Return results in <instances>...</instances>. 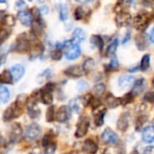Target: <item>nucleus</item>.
I'll return each mask as SVG.
<instances>
[{
  "instance_id": "1",
  "label": "nucleus",
  "mask_w": 154,
  "mask_h": 154,
  "mask_svg": "<svg viewBox=\"0 0 154 154\" xmlns=\"http://www.w3.org/2000/svg\"><path fill=\"white\" fill-rule=\"evenodd\" d=\"M132 23H133L134 27L137 31H139L141 32H143L148 28V26L150 25L151 18L149 16V14H147L145 12H141V13L137 14L133 18Z\"/></svg>"
},
{
  "instance_id": "2",
  "label": "nucleus",
  "mask_w": 154,
  "mask_h": 154,
  "mask_svg": "<svg viewBox=\"0 0 154 154\" xmlns=\"http://www.w3.org/2000/svg\"><path fill=\"white\" fill-rule=\"evenodd\" d=\"M91 99V96H86L83 97H76L70 100L69 102V108L70 110L74 111L76 114H80L84 108V106L89 104Z\"/></svg>"
},
{
  "instance_id": "3",
  "label": "nucleus",
  "mask_w": 154,
  "mask_h": 154,
  "mask_svg": "<svg viewBox=\"0 0 154 154\" xmlns=\"http://www.w3.org/2000/svg\"><path fill=\"white\" fill-rule=\"evenodd\" d=\"M23 113L22 111V106L20 104H18V102L13 103L11 106H9L8 108H6V110L4 113V120L5 121H10L13 120L14 118L18 117L19 116H21Z\"/></svg>"
},
{
  "instance_id": "4",
  "label": "nucleus",
  "mask_w": 154,
  "mask_h": 154,
  "mask_svg": "<svg viewBox=\"0 0 154 154\" xmlns=\"http://www.w3.org/2000/svg\"><path fill=\"white\" fill-rule=\"evenodd\" d=\"M101 139L104 143L110 144V145H116L120 142V139H119V136L117 135V134L115 133L110 128H106L104 130V132L102 133V135H101Z\"/></svg>"
},
{
  "instance_id": "5",
  "label": "nucleus",
  "mask_w": 154,
  "mask_h": 154,
  "mask_svg": "<svg viewBox=\"0 0 154 154\" xmlns=\"http://www.w3.org/2000/svg\"><path fill=\"white\" fill-rule=\"evenodd\" d=\"M115 20H116V23L118 27H126L132 23L133 17L130 13L123 10L121 12L116 13Z\"/></svg>"
},
{
  "instance_id": "6",
  "label": "nucleus",
  "mask_w": 154,
  "mask_h": 154,
  "mask_svg": "<svg viewBox=\"0 0 154 154\" xmlns=\"http://www.w3.org/2000/svg\"><path fill=\"white\" fill-rule=\"evenodd\" d=\"M14 50L19 52H25L30 50V40L26 33L20 34L14 44Z\"/></svg>"
},
{
  "instance_id": "7",
  "label": "nucleus",
  "mask_w": 154,
  "mask_h": 154,
  "mask_svg": "<svg viewBox=\"0 0 154 154\" xmlns=\"http://www.w3.org/2000/svg\"><path fill=\"white\" fill-rule=\"evenodd\" d=\"M89 119L86 116H83L79 119V123H78V125H77V130H76V133H75V135L76 137L78 138H82L84 137L88 131V128H89Z\"/></svg>"
},
{
  "instance_id": "8",
  "label": "nucleus",
  "mask_w": 154,
  "mask_h": 154,
  "mask_svg": "<svg viewBox=\"0 0 154 154\" xmlns=\"http://www.w3.org/2000/svg\"><path fill=\"white\" fill-rule=\"evenodd\" d=\"M41 127L37 125V124H32V125H28L26 128H25V131H24V138L27 139V140H35L37 139L40 134H41Z\"/></svg>"
},
{
  "instance_id": "9",
  "label": "nucleus",
  "mask_w": 154,
  "mask_h": 154,
  "mask_svg": "<svg viewBox=\"0 0 154 154\" xmlns=\"http://www.w3.org/2000/svg\"><path fill=\"white\" fill-rule=\"evenodd\" d=\"M54 88V84L52 83H48L42 89V101L43 102V104L45 105H51L52 103L53 100V97H52V90Z\"/></svg>"
},
{
  "instance_id": "10",
  "label": "nucleus",
  "mask_w": 154,
  "mask_h": 154,
  "mask_svg": "<svg viewBox=\"0 0 154 154\" xmlns=\"http://www.w3.org/2000/svg\"><path fill=\"white\" fill-rule=\"evenodd\" d=\"M81 54V48L79 44H74L71 43L69 46L67 47L66 52H65V57L67 60H74L78 59Z\"/></svg>"
},
{
  "instance_id": "11",
  "label": "nucleus",
  "mask_w": 154,
  "mask_h": 154,
  "mask_svg": "<svg viewBox=\"0 0 154 154\" xmlns=\"http://www.w3.org/2000/svg\"><path fill=\"white\" fill-rule=\"evenodd\" d=\"M71 116V110L67 106H62L59 108L57 114L55 115V118L60 123H65L69 120Z\"/></svg>"
},
{
  "instance_id": "12",
  "label": "nucleus",
  "mask_w": 154,
  "mask_h": 154,
  "mask_svg": "<svg viewBox=\"0 0 154 154\" xmlns=\"http://www.w3.org/2000/svg\"><path fill=\"white\" fill-rule=\"evenodd\" d=\"M148 41H149V38L144 32L138 33L134 38L135 45L139 51H145L147 49V47L149 46Z\"/></svg>"
},
{
  "instance_id": "13",
  "label": "nucleus",
  "mask_w": 154,
  "mask_h": 154,
  "mask_svg": "<svg viewBox=\"0 0 154 154\" xmlns=\"http://www.w3.org/2000/svg\"><path fill=\"white\" fill-rule=\"evenodd\" d=\"M146 87H147L146 79H143V78H141V79H137V80H135L134 82L131 93L134 95V97H137V96L141 95L144 91Z\"/></svg>"
},
{
  "instance_id": "14",
  "label": "nucleus",
  "mask_w": 154,
  "mask_h": 154,
  "mask_svg": "<svg viewBox=\"0 0 154 154\" xmlns=\"http://www.w3.org/2000/svg\"><path fill=\"white\" fill-rule=\"evenodd\" d=\"M106 115V108L101 105L93 109V116L95 120V125L98 127L102 126L104 124V117Z\"/></svg>"
},
{
  "instance_id": "15",
  "label": "nucleus",
  "mask_w": 154,
  "mask_h": 154,
  "mask_svg": "<svg viewBox=\"0 0 154 154\" xmlns=\"http://www.w3.org/2000/svg\"><path fill=\"white\" fill-rule=\"evenodd\" d=\"M17 17H18V20L20 21V23L22 24H23L24 26H32V24L33 23V17L30 11L20 10L18 12Z\"/></svg>"
},
{
  "instance_id": "16",
  "label": "nucleus",
  "mask_w": 154,
  "mask_h": 154,
  "mask_svg": "<svg viewBox=\"0 0 154 154\" xmlns=\"http://www.w3.org/2000/svg\"><path fill=\"white\" fill-rule=\"evenodd\" d=\"M134 81H135V79L133 75H122L118 78L117 84L121 89H125V88H130L134 84Z\"/></svg>"
},
{
  "instance_id": "17",
  "label": "nucleus",
  "mask_w": 154,
  "mask_h": 154,
  "mask_svg": "<svg viewBox=\"0 0 154 154\" xmlns=\"http://www.w3.org/2000/svg\"><path fill=\"white\" fill-rule=\"evenodd\" d=\"M27 109H28V114L30 115L31 117L35 118L39 116L40 115V109L37 106V99L33 97H31L27 102Z\"/></svg>"
},
{
  "instance_id": "18",
  "label": "nucleus",
  "mask_w": 154,
  "mask_h": 154,
  "mask_svg": "<svg viewBox=\"0 0 154 154\" xmlns=\"http://www.w3.org/2000/svg\"><path fill=\"white\" fill-rule=\"evenodd\" d=\"M142 140L145 143H152L154 142V125L146 126L142 133Z\"/></svg>"
},
{
  "instance_id": "19",
  "label": "nucleus",
  "mask_w": 154,
  "mask_h": 154,
  "mask_svg": "<svg viewBox=\"0 0 154 154\" xmlns=\"http://www.w3.org/2000/svg\"><path fill=\"white\" fill-rule=\"evenodd\" d=\"M87 34L86 32L81 29V28H76L73 32H72V38H71V42L74 44H79L82 42H84L86 40Z\"/></svg>"
},
{
  "instance_id": "20",
  "label": "nucleus",
  "mask_w": 154,
  "mask_h": 154,
  "mask_svg": "<svg viewBox=\"0 0 154 154\" xmlns=\"http://www.w3.org/2000/svg\"><path fill=\"white\" fill-rule=\"evenodd\" d=\"M64 73L69 77L79 78L84 74V71L82 69V67H80L79 65H72V66H69V68H67L64 70Z\"/></svg>"
},
{
  "instance_id": "21",
  "label": "nucleus",
  "mask_w": 154,
  "mask_h": 154,
  "mask_svg": "<svg viewBox=\"0 0 154 154\" xmlns=\"http://www.w3.org/2000/svg\"><path fill=\"white\" fill-rule=\"evenodd\" d=\"M129 122H130L129 115L127 113H123L117 120L116 123L117 129L121 132H125L129 127Z\"/></svg>"
},
{
  "instance_id": "22",
  "label": "nucleus",
  "mask_w": 154,
  "mask_h": 154,
  "mask_svg": "<svg viewBox=\"0 0 154 154\" xmlns=\"http://www.w3.org/2000/svg\"><path fill=\"white\" fill-rule=\"evenodd\" d=\"M24 71L25 70H24L23 66H22L20 64L14 65L10 69V73H11L12 78H13V81L16 82V81L20 80L22 79V77L23 76Z\"/></svg>"
},
{
  "instance_id": "23",
  "label": "nucleus",
  "mask_w": 154,
  "mask_h": 154,
  "mask_svg": "<svg viewBox=\"0 0 154 154\" xmlns=\"http://www.w3.org/2000/svg\"><path fill=\"white\" fill-rule=\"evenodd\" d=\"M90 14V9L86 6H78L74 11V18L77 21L85 19Z\"/></svg>"
},
{
  "instance_id": "24",
  "label": "nucleus",
  "mask_w": 154,
  "mask_h": 154,
  "mask_svg": "<svg viewBox=\"0 0 154 154\" xmlns=\"http://www.w3.org/2000/svg\"><path fill=\"white\" fill-rule=\"evenodd\" d=\"M97 150H98L97 144L92 139H87L84 142V144H83V151H84V152L88 154H94L97 152Z\"/></svg>"
},
{
  "instance_id": "25",
  "label": "nucleus",
  "mask_w": 154,
  "mask_h": 154,
  "mask_svg": "<svg viewBox=\"0 0 154 154\" xmlns=\"http://www.w3.org/2000/svg\"><path fill=\"white\" fill-rule=\"evenodd\" d=\"M90 43L93 46H95L96 48H97L100 52L103 51L104 46H105V41H104V38L101 35H99V34H93L90 37Z\"/></svg>"
},
{
  "instance_id": "26",
  "label": "nucleus",
  "mask_w": 154,
  "mask_h": 154,
  "mask_svg": "<svg viewBox=\"0 0 154 154\" xmlns=\"http://www.w3.org/2000/svg\"><path fill=\"white\" fill-rule=\"evenodd\" d=\"M118 45H119V40L118 38L115 37L114 39H112V41L109 42L106 50V55L108 56V57H112L116 54V50L118 48Z\"/></svg>"
},
{
  "instance_id": "27",
  "label": "nucleus",
  "mask_w": 154,
  "mask_h": 154,
  "mask_svg": "<svg viewBox=\"0 0 154 154\" xmlns=\"http://www.w3.org/2000/svg\"><path fill=\"white\" fill-rule=\"evenodd\" d=\"M105 102H106V106L110 108H115V107H117L118 106L121 105L120 104V98L116 97L112 94H108L105 97Z\"/></svg>"
},
{
  "instance_id": "28",
  "label": "nucleus",
  "mask_w": 154,
  "mask_h": 154,
  "mask_svg": "<svg viewBox=\"0 0 154 154\" xmlns=\"http://www.w3.org/2000/svg\"><path fill=\"white\" fill-rule=\"evenodd\" d=\"M59 18L61 22H66L69 18V8L65 4H60L58 6Z\"/></svg>"
},
{
  "instance_id": "29",
  "label": "nucleus",
  "mask_w": 154,
  "mask_h": 154,
  "mask_svg": "<svg viewBox=\"0 0 154 154\" xmlns=\"http://www.w3.org/2000/svg\"><path fill=\"white\" fill-rule=\"evenodd\" d=\"M150 65H151V55L144 54L141 60V62L139 65V69L143 72H145L149 69Z\"/></svg>"
},
{
  "instance_id": "30",
  "label": "nucleus",
  "mask_w": 154,
  "mask_h": 154,
  "mask_svg": "<svg viewBox=\"0 0 154 154\" xmlns=\"http://www.w3.org/2000/svg\"><path fill=\"white\" fill-rule=\"evenodd\" d=\"M22 135V128L18 124L13 125L11 130H10V139L12 141H17L20 136Z\"/></svg>"
},
{
  "instance_id": "31",
  "label": "nucleus",
  "mask_w": 154,
  "mask_h": 154,
  "mask_svg": "<svg viewBox=\"0 0 154 154\" xmlns=\"http://www.w3.org/2000/svg\"><path fill=\"white\" fill-rule=\"evenodd\" d=\"M96 67V61L92 58H88L84 60L83 65H82V69L84 73H89L92 71Z\"/></svg>"
},
{
  "instance_id": "32",
  "label": "nucleus",
  "mask_w": 154,
  "mask_h": 154,
  "mask_svg": "<svg viewBox=\"0 0 154 154\" xmlns=\"http://www.w3.org/2000/svg\"><path fill=\"white\" fill-rule=\"evenodd\" d=\"M10 99V91L7 88L0 86V104H5Z\"/></svg>"
},
{
  "instance_id": "33",
  "label": "nucleus",
  "mask_w": 154,
  "mask_h": 154,
  "mask_svg": "<svg viewBox=\"0 0 154 154\" xmlns=\"http://www.w3.org/2000/svg\"><path fill=\"white\" fill-rule=\"evenodd\" d=\"M43 51H44V47H43V45H42V43H40V42L35 43V44L32 47V49H31V56L36 58V57L42 55V54L43 53Z\"/></svg>"
},
{
  "instance_id": "34",
  "label": "nucleus",
  "mask_w": 154,
  "mask_h": 154,
  "mask_svg": "<svg viewBox=\"0 0 154 154\" xmlns=\"http://www.w3.org/2000/svg\"><path fill=\"white\" fill-rule=\"evenodd\" d=\"M0 83H5V84L13 83V78L10 71L5 70L0 74Z\"/></svg>"
},
{
  "instance_id": "35",
  "label": "nucleus",
  "mask_w": 154,
  "mask_h": 154,
  "mask_svg": "<svg viewBox=\"0 0 154 154\" xmlns=\"http://www.w3.org/2000/svg\"><path fill=\"white\" fill-rule=\"evenodd\" d=\"M106 87L105 84H103V83L97 84L93 88V93L97 97H100V96H102L106 92Z\"/></svg>"
},
{
  "instance_id": "36",
  "label": "nucleus",
  "mask_w": 154,
  "mask_h": 154,
  "mask_svg": "<svg viewBox=\"0 0 154 154\" xmlns=\"http://www.w3.org/2000/svg\"><path fill=\"white\" fill-rule=\"evenodd\" d=\"M134 100V95L130 92L128 94H125V96H123V97L120 98V104L123 106L125 105H129L130 103H132Z\"/></svg>"
},
{
  "instance_id": "37",
  "label": "nucleus",
  "mask_w": 154,
  "mask_h": 154,
  "mask_svg": "<svg viewBox=\"0 0 154 154\" xmlns=\"http://www.w3.org/2000/svg\"><path fill=\"white\" fill-rule=\"evenodd\" d=\"M118 67H119L118 59H117V57L116 55H114V56L111 57V60H110V62H109L107 68H108L109 70H113V69H116Z\"/></svg>"
},
{
  "instance_id": "38",
  "label": "nucleus",
  "mask_w": 154,
  "mask_h": 154,
  "mask_svg": "<svg viewBox=\"0 0 154 154\" xmlns=\"http://www.w3.org/2000/svg\"><path fill=\"white\" fill-rule=\"evenodd\" d=\"M15 17L13 14H5V19H4V23H5V25L12 27L15 24Z\"/></svg>"
},
{
  "instance_id": "39",
  "label": "nucleus",
  "mask_w": 154,
  "mask_h": 154,
  "mask_svg": "<svg viewBox=\"0 0 154 154\" xmlns=\"http://www.w3.org/2000/svg\"><path fill=\"white\" fill-rule=\"evenodd\" d=\"M77 88L79 92H85L88 88V84L85 80H80L77 84Z\"/></svg>"
},
{
  "instance_id": "40",
  "label": "nucleus",
  "mask_w": 154,
  "mask_h": 154,
  "mask_svg": "<svg viewBox=\"0 0 154 154\" xmlns=\"http://www.w3.org/2000/svg\"><path fill=\"white\" fill-rule=\"evenodd\" d=\"M56 152V144L53 143H49L45 146V152L44 154H54Z\"/></svg>"
},
{
  "instance_id": "41",
  "label": "nucleus",
  "mask_w": 154,
  "mask_h": 154,
  "mask_svg": "<svg viewBox=\"0 0 154 154\" xmlns=\"http://www.w3.org/2000/svg\"><path fill=\"white\" fill-rule=\"evenodd\" d=\"M62 57V52L61 50H54L51 53V58L53 60H60Z\"/></svg>"
},
{
  "instance_id": "42",
  "label": "nucleus",
  "mask_w": 154,
  "mask_h": 154,
  "mask_svg": "<svg viewBox=\"0 0 154 154\" xmlns=\"http://www.w3.org/2000/svg\"><path fill=\"white\" fill-rule=\"evenodd\" d=\"M46 118L48 122H51L53 121V119L55 118V111H54V106H51L46 114Z\"/></svg>"
},
{
  "instance_id": "43",
  "label": "nucleus",
  "mask_w": 154,
  "mask_h": 154,
  "mask_svg": "<svg viewBox=\"0 0 154 154\" xmlns=\"http://www.w3.org/2000/svg\"><path fill=\"white\" fill-rule=\"evenodd\" d=\"M143 100L146 103H154V91L147 92L143 97Z\"/></svg>"
},
{
  "instance_id": "44",
  "label": "nucleus",
  "mask_w": 154,
  "mask_h": 154,
  "mask_svg": "<svg viewBox=\"0 0 154 154\" xmlns=\"http://www.w3.org/2000/svg\"><path fill=\"white\" fill-rule=\"evenodd\" d=\"M146 121H147V117H146L145 116H141L137 119V121H136V129L139 130L140 128H142L143 125V124H144Z\"/></svg>"
},
{
  "instance_id": "45",
  "label": "nucleus",
  "mask_w": 154,
  "mask_h": 154,
  "mask_svg": "<svg viewBox=\"0 0 154 154\" xmlns=\"http://www.w3.org/2000/svg\"><path fill=\"white\" fill-rule=\"evenodd\" d=\"M51 73H52V71H51V69H46V70H44L39 77L41 78H42V79L43 80H45V79H49L51 77Z\"/></svg>"
},
{
  "instance_id": "46",
  "label": "nucleus",
  "mask_w": 154,
  "mask_h": 154,
  "mask_svg": "<svg viewBox=\"0 0 154 154\" xmlns=\"http://www.w3.org/2000/svg\"><path fill=\"white\" fill-rule=\"evenodd\" d=\"M26 6V4H25V2L23 1V0H18V1H16V3H15V8L16 9H21V10H23V8H24Z\"/></svg>"
},
{
  "instance_id": "47",
  "label": "nucleus",
  "mask_w": 154,
  "mask_h": 154,
  "mask_svg": "<svg viewBox=\"0 0 154 154\" xmlns=\"http://www.w3.org/2000/svg\"><path fill=\"white\" fill-rule=\"evenodd\" d=\"M6 38H8V32L5 29H1L0 30V40L2 42H4Z\"/></svg>"
},
{
  "instance_id": "48",
  "label": "nucleus",
  "mask_w": 154,
  "mask_h": 154,
  "mask_svg": "<svg viewBox=\"0 0 154 154\" xmlns=\"http://www.w3.org/2000/svg\"><path fill=\"white\" fill-rule=\"evenodd\" d=\"M8 7V4L6 0H0V11L4 12L7 9Z\"/></svg>"
},
{
  "instance_id": "49",
  "label": "nucleus",
  "mask_w": 154,
  "mask_h": 154,
  "mask_svg": "<svg viewBox=\"0 0 154 154\" xmlns=\"http://www.w3.org/2000/svg\"><path fill=\"white\" fill-rule=\"evenodd\" d=\"M131 38H132V34H131V32L129 31V32H127L125 33V37H124V39H123V41H122V43H123V44L127 43V42L131 40Z\"/></svg>"
},
{
  "instance_id": "50",
  "label": "nucleus",
  "mask_w": 154,
  "mask_h": 154,
  "mask_svg": "<svg viewBox=\"0 0 154 154\" xmlns=\"http://www.w3.org/2000/svg\"><path fill=\"white\" fill-rule=\"evenodd\" d=\"M50 9H49V6L48 5H42L40 9H39V12L41 14H47L49 13Z\"/></svg>"
},
{
  "instance_id": "51",
  "label": "nucleus",
  "mask_w": 154,
  "mask_h": 154,
  "mask_svg": "<svg viewBox=\"0 0 154 154\" xmlns=\"http://www.w3.org/2000/svg\"><path fill=\"white\" fill-rule=\"evenodd\" d=\"M143 154H154V146H148L144 149Z\"/></svg>"
},
{
  "instance_id": "52",
  "label": "nucleus",
  "mask_w": 154,
  "mask_h": 154,
  "mask_svg": "<svg viewBox=\"0 0 154 154\" xmlns=\"http://www.w3.org/2000/svg\"><path fill=\"white\" fill-rule=\"evenodd\" d=\"M149 38H150L151 42L154 43V27L152 28V30L151 31V32H150V36H149Z\"/></svg>"
},
{
  "instance_id": "53",
  "label": "nucleus",
  "mask_w": 154,
  "mask_h": 154,
  "mask_svg": "<svg viewBox=\"0 0 154 154\" xmlns=\"http://www.w3.org/2000/svg\"><path fill=\"white\" fill-rule=\"evenodd\" d=\"M139 69V66H136V67H133L132 69H129V72L133 73V72H136L137 70Z\"/></svg>"
},
{
  "instance_id": "54",
  "label": "nucleus",
  "mask_w": 154,
  "mask_h": 154,
  "mask_svg": "<svg viewBox=\"0 0 154 154\" xmlns=\"http://www.w3.org/2000/svg\"><path fill=\"white\" fill-rule=\"evenodd\" d=\"M76 2H78V3H79V4H88V3H89L91 0H75Z\"/></svg>"
},
{
  "instance_id": "55",
  "label": "nucleus",
  "mask_w": 154,
  "mask_h": 154,
  "mask_svg": "<svg viewBox=\"0 0 154 154\" xmlns=\"http://www.w3.org/2000/svg\"><path fill=\"white\" fill-rule=\"evenodd\" d=\"M5 16V14H4L3 12H1V11H0V23L4 22Z\"/></svg>"
},
{
  "instance_id": "56",
  "label": "nucleus",
  "mask_w": 154,
  "mask_h": 154,
  "mask_svg": "<svg viewBox=\"0 0 154 154\" xmlns=\"http://www.w3.org/2000/svg\"><path fill=\"white\" fill-rule=\"evenodd\" d=\"M131 154H139V152H138L136 150H134V151H133V152H131Z\"/></svg>"
},
{
  "instance_id": "57",
  "label": "nucleus",
  "mask_w": 154,
  "mask_h": 154,
  "mask_svg": "<svg viewBox=\"0 0 154 154\" xmlns=\"http://www.w3.org/2000/svg\"><path fill=\"white\" fill-rule=\"evenodd\" d=\"M152 86L154 87V76H153V78H152Z\"/></svg>"
},
{
  "instance_id": "58",
  "label": "nucleus",
  "mask_w": 154,
  "mask_h": 154,
  "mask_svg": "<svg viewBox=\"0 0 154 154\" xmlns=\"http://www.w3.org/2000/svg\"><path fill=\"white\" fill-rule=\"evenodd\" d=\"M1 143H2V137L0 136V144H1Z\"/></svg>"
},
{
  "instance_id": "59",
  "label": "nucleus",
  "mask_w": 154,
  "mask_h": 154,
  "mask_svg": "<svg viewBox=\"0 0 154 154\" xmlns=\"http://www.w3.org/2000/svg\"><path fill=\"white\" fill-rule=\"evenodd\" d=\"M2 42H2V41H1V40H0V45H1V44H2Z\"/></svg>"
},
{
  "instance_id": "60",
  "label": "nucleus",
  "mask_w": 154,
  "mask_h": 154,
  "mask_svg": "<svg viewBox=\"0 0 154 154\" xmlns=\"http://www.w3.org/2000/svg\"><path fill=\"white\" fill-rule=\"evenodd\" d=\"M28 1H30V2H31V1H32V0H28Z\"/></svg>"
},
{
  "instance_id": "61",
  "label": "nucleus",
  "mask_w": 154,
  "mask_h": 154,
  "mask_svg": "<svg viewBox=\"0 0 154 154\" xmlns=\"http://www.w3.org/2000/svg\"><path fill=\"white\" fill-rule=\"evenodd\" d=\"M152 2H154V0H152Z\"/></svg>"
},
{
  "instance_id": "62",
  "label": "nucleus",
  "mask_w": 154,
  "mask_h": 154,
  "mask_svg": "<svg viewBox=\"0 0 154 154\" xmlns=\"http://www.w3.org/2000/svg\"><path fill=\"white\" fill-rule=\"evenodd\" d=\"M121 1H123V0H121Z\"/></svg>"
},
{
  "instance_id": "63",
  "label": "nucleus",
  "mask_w": 154,
  "mask_h": 154,
  "mask_svg": "<svg viewBox=\"0 0 154 154\" xmlns=\"http://www.w3.org/2000/svg\"><path fill=\"white\" fill-rule=\"evenodd\" d=\"M0 30H1V29H0Z\"/></svg>"
}]
</instances>
